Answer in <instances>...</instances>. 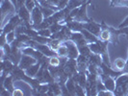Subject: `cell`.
Masks as SVG:
<instances>
[{
    "label": "cell",
    "instance_id": "cell-30",
    "mask_svg": "<svg viewBox=\"0 0 128 96\" xmlns=\"http://www.w3.org/2000/svg\"><path fill=\"white\" fill-rule=\"evenodd\" d=\"M23 94H24L23 91H22L21 90H19V89H14L13 91L14 96H22Z\"/></svg>",
    "mask_w": 128,
    "mask_h": 96
},
{
    "label": "cell",
    "instance_id": "cell-32",
    "mask_svg": "<svg viewBox=\"0 0 128 96\" xmlns=\"http://www.w3.org/2000/svg\"><path fill=\"white\" fill-rule=\"evenodd\" d=\"M127 26H128V16L122 21L120 24L118 28H123V27H127Z\"/></svg>",
    "mask_w": 128,
    "mask_h": 96
},
{
    "label": "cell",
    "instance_id": "cell-27",
    "mask_svg": "<svg viewBox=\"0 0 128 96\" xmlns=\"http://www.w3.org/2000/svg\"><path fill=\"white\" fill-rule=\"evenodd\" d=\"M76 95H86V89L80 85H76Z\"/></svg>",
    "mask_w": 128,
    "mask_h": 96
},
{
    "label": "cell",
    "instance_id": "cell-31",
    "mask_svg": "<svg viewBox=\"0 0 128 96\" xmlns=\"http://www.w3.org/2000/svg\"><path fill=\"white\" fill-rule=\"evenodd\" d=\"M16 2H18V4H16V10H18L20 7L25 5L26 0H16Z\"/></svg>",
    "mask_w": 128,
    "mask_h": 96
},
{
    "label": "cell",
    "instance_id": "cell-13",
    "mask_svg": "<svg viewBox=\"0 0 128 96\" xmlns=\"http://www.w3.org/2000/svg\"><path fill=\"white\" fill-rule=\"evenodd\" d=\"M76 85L72 78H68L66 82V87L68 89V91L70 92V95H74L76 94Z\"/></svg>",
    "mask_w": 128,
    "mask_h": 96
},
{
    "label": "cell",
    "instance_id": "cell-4",
    "mask_svg": "<svg viewBox=\"0 0 128 96\" xmlns=\"http://www.w3.org/2000/svg\"><path fill=\"white\" fill-rule=\"evenodd\" d=\"M44 14L42 13V10L40 6H36L35 9L31 12V20H32V28H36L44 21Z\"/></svg>",
    "mask_w": 128,
    "mask_h": 96
},
{
    "label": "cell",
    "instance_id": "cell-15",
    "mask_svg": "<svg viewBox=\"0 0 128 96\" xmlns=\"http://www.w3.org/2000/svg\"><path fill=\"white\" fill-rule=\"evenodd\" d=\"M81 33L83 34L84 38H86V40L89 42V43H92V42H96L98 40V38L94 36V34H92L90 32H89L88 30H86L85 28L81 30Z\"/></svg>",
    "mask_w": 128,
    "mask_h": 96
},
{
    "label": "cell",
    "instance_id": "cell-16",
    "mask_svg": "<svg viewBox=\"0 0 128 96\" xmlns=\"http://www.w3.org/2000/svg\"><path fill=\"white\" fill-rule=\"evenodd\" d=\"M13 79H14V77L13 75H11V76H7L6 77V79L4 80V82L1 84V86H3L6 90H10L12 93H13V91H14V81H13Z\"/></svg>",
    "mask_w": 128,
    "mask_h": 96
},
{
    "label": "cell",
    "instance_id": "cell-12",
    "mask_svg": "<svg viewBox=\"0 0 128 96\" xmlns=\"http://www.w3.org/2000/svg\"><path fill=\"white\" fill-rule=\"evenodd\" d=\"M40 66H42V64H40V62H38L37 64L31 65L30 67H28V68L25 69L24 71H25V73L28 75V76L32 77V78H35L36 75H37V73H38V70H40Z\"/></svg>",
    "mask_w": 128,
    "mask_h": 96
},
{
    "label": "cell",
    "instance_id": "cell-17",
    "mask_svg": "<svg viewBox=\"0 0 128 96\" xmlns=\"http://www.w3.org/2000/svg\"><path fill=\"white\" fill-rule=\"evenodd\" d=\"M111 37H112V32H111V30H110L109 27H108L106 29H102V31H101L98 38H99L100 40H102V41H110Z\"/></svg>",
    "mask_w": 128,
    "mask_h": 96
},
{
    "label": "cell",
    "instance_id": "cell-5",
    "mask_svg": "<svg viewBox=\"0 0 128 96\" xmlns=\"http://www.w3.org/2000/svg\"><path fill=\"white\" fill-rule=\"evenodd\" d=\"M37 63H38V60H37L36 58L32 57V56H30V55L22 54V55H21V58H20V61H19V63L18 65L21 69L25 70L28 67H30L31 65L37 64Z\"/></svg>",
    "mask_w": 128,
    "mask_h": 96
},
{
    "label": "cell",
    "instance_id": "cell-18",
    "mask_svg": "<svg viewBox=\"0 0 128 96\" xmlns=\"http://www.w3.org/2000/svg\"><path fill=\"white\" fill-rule=\"evenodd\" d=\"M56 52L60 58H68V49L64 42H62V44L60 45V47L58 48V50Z\"/></svg>",
    "mask_w": 128,
    "mask_h": 96
},
{
    "label": "cell",
    "instance_id": "cell-35",
    "mask_svg": "<svg viewBox=\"0 0 128 96\" xmlns=\"http://www.w3.org/2000/svg\"><path fill=\"white\" fill-rule=\"evenodd\" d=\"M35 1H36V2H38V0H35Z\"/></svg>",
    "mask_w": 128,
    "mask_h": 96
},
{
    "label": "cell",
    "instance_id": "cell-2",
    "mask_svg": "<svg viewBox=\"0 0 128 96\" xmlns=\"http://www.w3.org/2000/svg\"><path fill=\"white\" fill-rule=\"evenodd\" d=\"M16 12H18L16 7L12 3L11 0H2V3H1V20L2 21L4 20L6 15L10 13L14 14Z\"/></svg>",
    "mask_w": 128,
    "mask_h": 96
},
{
    "label": "cell",
    "instance_id": "cell-26",
    "mask_svg": "<svg viewBox=\"0 0 128 96\" xmlns=\"http://www.w3.org/2000/svg\"><path fill=\"white\" fill-rule=\"evenodd\" d=\"M25 6L30 12H32L33 10L35 9V7L37 6V2L35 0H26Z\"/></svg>",
    "mask_w": 128,
    "mask_h": 96
},
{
    "label": "cell",
    "instance_id": "cell-23",
    "mask_svg": "<svg viewBox=\"0 0 128 96\" xmlns=\"http://www.w3.org/2000/svg\"><path fill=\"white\" fill-rule=\"evenodd\" d=\"M63 27H64L63 24H61V23H59V22H56V23H53V24L49 27V29L51 30L52 34H54V33H57V32H59V31H61V30L63 29Z\"/></svg>",
    "mask_w": 128,
    "mask_h": 96
},
{
    "label": "cell",
    "instance_id": "cell-8",
    "mask_svg": "<svg viewBox=\"0 0 128 96\" xmlns=\"http://www.w3.org/2000/svg\"><path fill=\"white\" fill-rule=\"evenodd\" d=\"M89 3H84L81 7H79V10H78V13H77L76 16L74 17L73 20H76V21H80V22H88L90 21V19L88 17L87 15V6H88Z\"/></svg>",
    "mask_w": 128,
    "mask_h": 96
},
{
    "label": "cell",
    "instance_id": "cell-29",
    "mask_svg": "<svg viewBox=\"0 0 128 96\" xmlns=\"http://www.w3.org/2000/svg\"><path fill=\"white\" fill-rule=\"evenodd\" d=\"M116 33L120 35V34H123V35H125L128 38V26L127 27H123V28H118V30H116Z\"/></svg>",
    "mask_w": 128,
    "mask_h": 96
},
{
    "label": "cell",
    "instance_id": "cell-14",
    "mask_svg": "<svg viewBox=\"0 0 128 96\" xmlns=\"http://www.w3.org/2000/svg\"><path fill=\"white\" fill-rule=\"evenodd\" d=\"M125 65H126V61L123 60L122 58H118L114 62L113 68L116 71H123V69L125 68Z\"/></svg>",
    "mask_w": 128,
    "mask_h": 96
},
{
    "label": "cell",
    "instance_id": "cell-7",
    "mask_svg": "<svg viewBox=\"0 0 128 96\" xmlns=\"http://www.w3.org/2000/svg\"><path fill=\"white\" fill-rule=\"evenodd\" d=\"M84 28L86 30H88L89 32H90L92 34H94V36H96L97 38L99 37L100 33L102 31V26L101 24H98L92 20H90L88 22H85L84 23Z\"/></svg>",
    "mask_w": 128,
    "mask_h": 96
},
{
    "label": "cell",
    "instance_id": "cell-1",
    "mask_svg": "<svg viewBox=\"0 0 128 96\" xmlns=\"http://www.w3.org/2000/svg\"><path fill=\"white\" fill-rule=\"evenodd\" d=\"M22 22L23 21L19 17L18 14H16V15L14 14V15H12V17L9 19V22L7 23L6 25H4V27L2 28V33L8 34L11 31L16 30L20 24H22Z\"/></svg>",
    "mask_w": 128,
    "mask_h": 96
},
{
    "label": "cell",
    "instance_id": "cell-19",
    "mask_svg": "<svg viewBox=\"0 0 128 96\" xmlns=\"http://www.w3.org/2000/svg\"><path fill=\"white\" fill-rule=\"evenodd\" d=\"M78 49H79V52H80L81 55H84V56H86V57L88 58L92 54V50H90V47H89V44L78 46Z\"/></svg>",
    "mask_w": 128,
    "mask_h": 96
},
{
    "label": "cell",
    "instance_id": "cell-11",
    "mask_svg": "<svg viewBox=\"0 0 128 96\" xmlns=\"http://www.w3.org/2000/svg\"><path fill=\"white\" fill-rule=\"evenodd\" d=\"M66 25L70 29L72 32H81V30L84 29V23L76 20H71L70 22H68Z\"/></svg>",
    "mask_w": 128,
    "mask_h": 96
},
{
    "label": "cell",
    "instance_id": "cell-3",
    "mask_svg": "<svg viewBox=\"0 0 128 96\" xmlns=\"http://www.w3.org/2000/svg\"><path fill=\"white\" fill-rule=\"evenodd\" d=\"M18 14L19 15V17L21 18V20L24 22L28 28H32V20H31V12L26 8V6L20 7L18 10Z\"/></svg>",
    "mask_w": 128,
    "mask_h": 96
},
{
    "label": "cell",
    "instance_id": "cell-6",
    "mask_svg": "<svg viewBox=\"0 0 128 96\" xmlns=\"http://www.w3.org/2000/svg\"><path fill=\"white\" fill-rule=\"evenodd\" d=\"M63 42L66 45V47L68 49V59H75L76 60L78 56L80 55V52H79V49H78V45L71 39H66Z\"/></svg>",
    "mask_w": 128,
    "mask_h": 96
},
{
    "label": "cell",
    "instance_id": "cell-20",
    "mask_svg": "<svg viewBox=\"0 0 128 96\" xmlns=\"http://www.w3.org/2000/svg\"><path fill=\"white\" fill-rule=\"evenodd\" d=\"M40 10H42V13L44 14V18H47V17H50L51 15L54 14V13L56 12L55 10H53V9H50V8H46V7H42L40 6Z\"/></svg>",
    "mask_w": 128,
    "mask_h": 96
},
{
    "label": "cell",
    "instance_id": "cell-25",
    "mask_svg": "<svg viewBox=\"0 0 128 96\" xmlns=\"http://www.w3.org/2000/svg\"><path fill=\"white\" fill-rule=\"evenodd\" d=\"M48 61H49V65H51V66H60V64H61V59H59L57 56L50 57Z\"/></svg>",
    "mask_w": 128,
    "mask_h": 96
},
{
    "label": "cell",
    "instance_id": "cell-9",
    "mask_svg": "<svg viewBox=\"0 0 128 96\" xmlns=\"http://www.w3.org/2000/svg\"><path fill=\"white\" fill-rule=\"evenodd\" d=\"M70 39L73 40L78 46L89 44V42L86 40V38H84L83 34L81 32H72L70 36Z\"/></svg>",
    "mask_w": 128,
    "mask_h": 96
},
{
    "label": "cell",
    "instance_id": "cell-10",
    "mask_svg": "<svg viewBox=\"0 0 128 96\" xmlns=\"http://www.w3.org/2000/svg\"><path fill=\"white\" fill-rule=\"evenodd\" d=\"M1 67H2V68H1L2 72H5L6 74H10V73L13 72L14 68V64L11 60H9V59L3 60V61H2V66H1Z\"/></svg>",
    "mask_w": 128,
    "mask_h": 96
},
{
    "label": "cell",
    "instance_id": "cell-33",
    "mask_svg": "<svg viewBox=\"0 0 128 96\" xmlns=\"http://www.w3.org/2000/svg\"><path fill=\"white\" fill-rule=\"evenodd\" d=\"M44 1H46L47 3H49V4H51L55 7H58V4H59V0H44Z\"/></svg>",
    "mask_w": 128,
    "mask_h": 96
},
{
    "label": "cell",
    "instance_id": "cell-24",
    "mask_svg": "<svg viewBox=\"0 0 128 96\" xmlns=\"http://www.w3.org/2000/svg\"><path fill=\"white\" fill-rule=\"evenodd\" d=\"M38 35L42 36V37L50 38V37H51V35H52V32L49 28H46V29H40V30H38Z\"/></svg>",
    "mask_w": 128,
    "mask_h": 96
},
{
    "label": "cell",
    "instance_id": "cell-22",
    "mask_svg": "<svg viewBox=\"0 0 128 96\" xmlns=\"http://www.w3.org/2000/svg\"><path fill=\"white\" fill-rule=\"evenodd\" d=\"M16 30L14 31H11L9 32L8 34H6V39H7V43L9 44H12L14 41L16 40Z\"/></svg>",
    "mask_w": 128,
    "mask_h": 96
},
{
    "label": "cell",
    "instance_id": "cell-28",
    "mask_svg": "<svg viewBox=\"0 0 128 96\" xmlns=\"http://www.w3.org/2000/svg\"><path fill=\"white\" fill-rule=\"evenodd\" d=\"M68 1L70 0H59V4H58L59 10H62V9H64V8H66V7L68 6Z\"/></svg>",
    "mask_w": 128,
    "mask_h": 96
},
{
    "label": "cell",
    "instance_id": "cell-34",
    "mask_svg": "<svg viewBox=\"0 0 128 96\" xmlns=\"http://www.w3.org/2000/svg\"><path fill=\"white\" fill-rule=\"evenodd\" d=\"M11 1H12V3H13L14 5V6L16 7V4H18V2H16V0H11Z\"/></svg>",
    "mask_w": 128,
    "mask_h": 96
},
{
    "label": "cell",
    "instance_id": "cell-21",
    "mask_svg": "<svg viewBox=\"0 0 128 96\" xmlns=\"http://www.w3.org/2000/svg\"><path fill=\"white\" fill-rule=\"evenodd\" d=\"M62 40H60V39H52L49 41V43H48V45L51 47L52 49L54 50V51H57L58 48L60 47V45L62 44Z\"/></svg>",
    "mask_w": 128,
    "mask_h": 96
}]
</instances>
